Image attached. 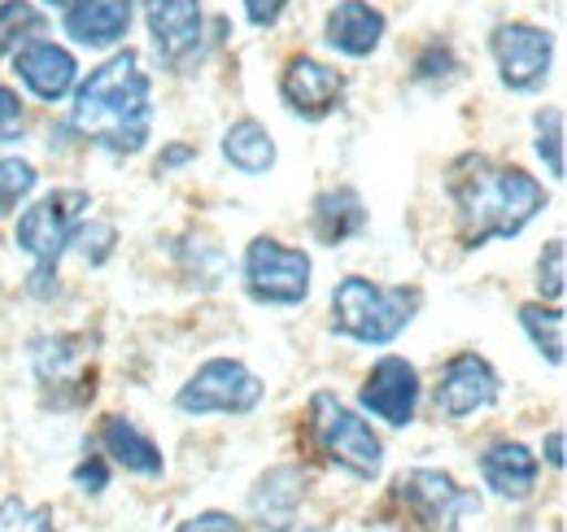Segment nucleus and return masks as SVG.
<instances>
[{"mask_svg": "<svg viewBox=\"0 0 567 532\" xmlns=\"http://www.w3.org/2000/svg\"><path fill=\"white\" fill-rule=\"evenodd\" d=\"M537 475H542V463H537V454L524 441H494L481 454V480L494 489L497 498H506V502L533 498Z\"/></svg>", "mask_w": 567, "mask_h": 532, "instance_id": "dca6fc26", "label": "nucleus"}, {"mask_svg": "<svg viewBox=\"0 0 567 532\" xmlns=\"http://www.w3.org/2000/svg\"><path fill=\"white\" fill-rule=\"evenodd\" d=\"M502 393V380H497V371L489 367V358H481V354H454L445 367H441V376H436V389H432V401H436V415H445V419H472L476 410H489Z\"/></svg>", "mask_w": 567, "mask_h": 532, "instance_id": "9b49d317", "label": "nucleus"}, {"mask_svg": "<svg viewBox=\"0 0 567 532\" xmlns=\"http://www.w3.org/2000/svg\"><path fill=\"white\" fill-rule=\"evenodd\" d=\"M0 532H58L53 515L44 507H27L22 498H4L0 502Z\"/></svg>", "mask_w": 567, "mask_h": 532, "instance_id": "c85d7f7f", "label": "nucleus"}, {"mask_svg": "<svg viewBox=\"0 0 567 532\" xmlns=\"http://www.w3.org/2000/svg\"><path fill=\"white\" fill-rule=\"evenodd\" d=\"M310 232H315L319 245L337 249V245H346V241L367 232V205H362L354 188H328L310 205Z\"/></svg>", "mask_w": 567, "mask_h": 532, "instance_id": "aec40b11", "label": "nucleus"}, {"mask_svg": "<svg viewBox=\"0 0 567 532\" xmlns=\"http://www.w3.org/2000/svg\"><path fill=\"white\" fill-rule=\"evenodd\" d=\"M71 480H74V489H79V493L101 498V493L110 489V467H105V459H96V454H92V459H83V463L74 467Z\"/></svg>", "mask_w": 567, "mask_h": 532, "instance_id": "2f4dec72", "label": "nucleus"}, {"mask_svg": "<svg viewBox=\"0 0 567 532\" xmlns=\"http://www.w3.org/2000/svg\"><path fill=\"white\" fill-rule=\"evenodd\" d=\"M271 532H319L315 524H280V529H271Z\"/></svg>", "mask_w": 567, "mask_h": 532, "instance_id": "e433bc0d", "label": "nucleus"}, {"mask_svg": "<svg viewBox=\"0 0 567 532\" xmlns=\"http://www.w3.org/2000/svg\"><path fill=\"white\" fill-rule=\"evenodd\" d=\"M44 31V13L31 0H0V58Z\"/></svg>", "mask_w": 567, "mask_h": 532, "instance_id": "b1692460", "label": "nucleus"}, {"mask_svg": "<svg viewBox=\"0 0 567 532\" xmlns=\"http://www.w3.org/2000/svg\"><path fill=\"white\" fill-rule=\"evenodd\" d=\"M83 144H96L105 153L132 157L148 144L153 132V79L141 70L132 49L114 53L105 66H96L74 88L71 123Z\"/></svg>", "mask_w": 567, "mask_h": 532, "instance_id": "f03ea898", "label": "nucleus"}, {"mask_svg": "<svg viewBox=\"0 0 567 532\" xmlns=\"http://www.w3.org/2000/svg\"><path fill=\"white\" fill-rule=\"evenodd\" d=\"M323 40L341 58H371L384 40V13L367 0H341L323 22Z\"/></svg>", "mask_w": 567, "mask_h": 532, "instance_id": "f3484780", "label": "nucleus"}, {"mask_svg": "<svg viewBox=\"0 0 567 532\" xmlns=\"http://www.w3.org/2000/svg\"><path fill=\"white\" fill-rule=\"evenodd\" d=\"M445 193L454 201L458 236L467 249L519 236L546 209V188L524 166L494 162L489 153L454 157L445 171Z\"/></svg>", "mask_w": 567, "mask_h": 532, "instance_id": "f257e3e1", "label": "nucleus"}, {"mask_svg": "<svg viewBox=\"0 0 567 532\" xmlns=\"http://www.w3.org/2000/svg\"><path fill=\"white\" fill-rule=\"evenodd\" d=\"M280 101L288 105L292 119L319 123L328 119L341 101H346V74L332 66H323L319 58H292L280 74Z\"/></svg>", "mask_w": 567, "mask_h": 532, "instance_id": "ddd939ff", "label": "nucleus"}, {"mask_svg": "<svg viewBox=\"0 0 567 532\" xmlns=\"http://www.w3.org/2000/svg\"><path fill=\"white\" fill-rule=\"evenodd\" d=\"M533 127H537V157L546 162V175L564 180V110H542Z\"/></svg>", "mask_w": 567, "mask_h": 532, "instance_id": "a878e982", "label": "nucleus"}, {"mask_svg": "<svg viewBox=\"0 0 567 532\" xmlns=\"http://www.w3.org/2000/svg\"><path fill=\"white\" fill-rule=\"evenodd\" d=\"M458 74V58L450 44H427L415 58V83H450Z\"/></svg>", "mask_w": 567, "mask_h": 532, "instance_id": "c756f323", "label": "nucleus"}, {"mask_svg": "<svg viewBox=\"0 0 567 532\" xmlns=\"http://www.w3.org/2000/svg\"><path fill=\"white\" fill-rule=\"evenodd\" d=\"M358 406H362L367 415L384 419L389 428L415 423V410H420V371H415V362H406V358H398V354L380 358V362L367 371L362 389H358Z\"/></svg>", "mask_w": 567, "mask_h": 532, "instance_id": "f8f14e48", "label": "nucleus"}, {"mask_svg": "<svg viewBox=\"0 0 567 532\" xmlns=\"http://www.w3.org/2000/svg\"><path fill=\"white\" fill-rule=\"evenodd\" d=\"M284 9H288V0H245V13L254 27H276Z\"/></svg>", "mask_w": 567, "mask_h": 532, "instance_id": "72a5a7b5", "label": "nucleus"}, {"mask_svg": "<svg viewBox=\"0 0 567 532\" xmlns=\"http://www.w3.org/2000/svg\"><path fill=\"white\" fill-rule=\"evenodd\" d=\"M179 532H245V529H240V520L227 515V511H202V515L184 520Z\"/></svg>", "mask_w": 567, "mask_h": 532, "instance_id": "473e14b6", "label": "nucleus"}, {"mask_svg": "<svg viewBox=\"0 0 567 532\" xmlns=\"http://www.w3.org/2000/svg\"><path fill=\"white\" fill-rule=\"evenodd\" d=\"M389 498L415 532H458L463 515H481V493L463 489L450 471H436V467L402 471Z\"/></svg>", "mask_w": 567, "mask_h": 532, "instance_id": "423d86ee", "label": "nucleus"}, {"mask_svg": "<svg viewBox=\"0 0 567 532\" xmlns=\"http://www.w3.org/2000/svg\"><path fill=\"white\" fill-rule=\"evenodd\" d=\"M114 241H118V232L105 223V218H92V223H79L71 236V245L87 258L92 266H101L110 254H114Z\"/></svg>", "mask_w": 567, "mask_h": 532, "instance_id": "cd10ccee", "label": "nucleus"}, {"mask_svg": "<svg viewBox=\"0 0 567 532\" xmlns=\"http://www.w3.org/2000/svg\"><path fill=\"white\" fill-rule=\"evenodd\" d=\"M13 70H18L22 88H27L31 96L49 101V105L66 101L74 92V83H79L74 58L62 44H53V40H27V44L18 49V58H13Z\"/></svg>", "mask_w": 567, "mask_h": 532, "instance_id": "2eb2a0df", "label": "nucleus"}, {"mask_svg": "<svg viewBox=\"0 0 567 532\" xmlns=\"http://www.w3.org/2000/svg\"><path fill=\"white\" fill-rule=\"evenodd\" d=\"M87 209H92V197L83 188H58V193L35 201L31 209H22L13 236H18V249L35 263L31 284H27L35 297L58 293V263L71 249L74 227L87 218Z\"/></svg>", "mask_w": 567, "mask_h": 532, "instance_id": "20e7f679", "label": "nucleus"}, {"mask_svg": "<svg viewBox=\"0 0 567 532\" xmlns=\"http://www.w3.org/2000/svg\"><path fill=\"white\" fill-rule=\"evenodd\" d=\"M262 393L267 385L240 358H210L188 376V385H179L175 406L197 419L202 415H249L258 410Z\"/></svg>", "mask_w": 567, "mask_h": 532, "instance_id": "1a4fd4ad", "label": "nucleus"}, {"mask_svg": "<svg viewBox=\"0 0 567 532\" xmlns=\"http://www.w3.org/2000/svg\"><path fill=\"white\" fill-rule=\"evenodd\" d=\"M542 450H546V459H550V467H559V471H564V432H559V428H555V432H550V437H546V446H542Z\"/></svg>", "mask_w": 567, "mask_h": 532, "instance_id": "c9c22d12", "label": "nucleus"}, {"mask_svg": "<svg viewBox=\"0 0 567 532\" xmlns=\"http://www.w3.org/2000/svg\"><path fill=\"white\" fill-rule=\"evenodd\" d=\"M44 4H53V9H71V4H79V0H44Z\"/></svg>", "mask_w": 567, "mask_h": 532, "instance_id": "4c0bfd02", "label": "nucleus"}, {"mask_svg": "<svg viewBox=\"0 0 567 532\" xmlns=\"http://www.w3.org/2000/svg\"><path fill=\"white\" fill-rule=\"evenodd\" d=\"M223 157H227V166L240 171V175H267L280 153H276V140H271V132H267L262 123L240 119V123H231V127L223 132Z\"/></svg>", "mask_w": 567, "mask_h": 532, "instance_id": "4be33fe9", "label": "nucleus"}, {"mask_svg": "<svg viewBox=\"0 0 567 532\" xmlns=\"http://www.w3.org/2000/svg\"><path fill=\"white\" fill-rule=\"evenodd\" d=\"M567 293V270H564V241H550L537 258V297L559 306Z\"/></svg>", "mask_w": 567, "mask_h": 532, "instance_id": "bb28decb", "label": "nucleus"}, {"mask_svg": "<svg viewBox=\"0 0 567 532\" xmlns=\"http://www.w3.org/2000/svg\"><path fill=\"white\" fill-rule=\"evenodd\" d=\"M96 340L87 332H49L31 340V371L49 406L79 410L96 393V371H92V349Z\"/></svg>", "mask_w": 567, "mask_h": 532, "instance_id": "0eeeda50", "label": "nucleus"}, {"mask_svg": "<svg viewBox=\"0 0 567 532\" xmlns=\"http://www.w3.org/2000/svg\"><path fill=\"white\" fill-rule=\"evenodd\" d=\"M245 293L258 306H301L310 297V254L276 236H254L245 249Z\"/></svg>", "mask_w": 567, "mask_h": 532, "instance_id": "6e6552de", "label": "nucleus"}, {"mask_svg": "<svg viewBox=\"0 0 567 532\" xmlns=\"http://www.w3.org/2000/svg\"><path fill=\"white\" fill-rule=\"evenodd\" d=\"M22 132H27V110H22L18 92L0 83V144H18Z\"/></svg>", "mask_w": 567, "mask_h": 532, "instance_id": "7c9ffc66", "label": "nucleus"}, {"mask_svg": "<svg viewBox=\"0 0 567 532\" xmlns=\"http://www.w3.org/2000/svg\"><path fill=\"white\" fill-rule=\"evenodd\" d=\"M564 310L559 306H546V301H528L519 306V328L528 332V340L537 345V354L550 362V367H564Z\"/></svg>", "mask_w": 567, "mask_h": 532, "instance_id": "5701e85b", "label": "nucleus"}, {"mask_svg": "<svg viewBox=\"0 0 567 532\" xmlns=\"http://www.w3.org/2000/svg\"><path fill=\"white\" fill-rule=\"evenodd\" d=\"M188 162H197V149L193 144H171V149H162L157 171H175V166H188Z\"/></svg>", "mask_w": 567, "mask_h": 532, "instance_id": "f704fd0d", "label": "nucleus"}, {"mask_svg": "<svg viewBox=\"0 0 567 532\" xmlns=\"http://www.w3.org/2000/svg\"><path fill=\"white\" fill-rule=\"evenodd\" d=\"M489 53H494L497 62L502 88H511V92H537L550 79V66H555L550 31L528 27V22H502V27H494Z\"/></svg>", "mask_w": 567, "mask_h": 532, "instance_id": "9d476101", "label": "nucleus"}, {"mask_svg": "<svg viewBox=\"0 0 567 532\" xmlns=\"http://www.w3.org/2000/svg\"><path fill=\"white\" fill-rule=\"evenodd\" d=\"M420 301H424V293L415 284L384 288L362 275H346L332 288V332L354 340V345L384 349L411 328V319L420 315Z\"/></svg>", "mask_w": 567, "mask_h": 532, "instance_id": "7ed1b4c3", "label": "nucleus"}, {"mask_svg": "<svg viewBox=\"0 0 567 532\" xmlns=\"http://www.w3.org/2000/svg\"><path fill=\"white\" fill-rule=\"evenodd\" d=\"M35 184H40V175H35L31 162H22V157H0V218H9L22 201L31 197Z\"/></svg>", "mask_w": 567, "mask_h": 532, "instance_id": "393cba45", "label": "nucleus"}, {"mask_svg": "<svg viewBox=\"0 0 567 532\" xmlns=\"http://www.w3.org/2000/svg\"><path fill=\"white\" fill-rule=\"evenodd\" d=\"M153 53L166 66H184L202 44V0H144Z\"/></svg>", "mask_w": 567, "mask_h": 532, "instance_id": "4468645a", "label": "nucleus"}, {"mask_svg": "<svg viewBox=\"0 0 567 532\" xmlns=\"http://www.w3.org/2000/svg\"><path fill=\"white\" fill-rule=\"evenodd\" d=\"M306 428H310V441L315 450L328 459L332 467H341L346 475H354L362 484H371L380 471H384V446L380 437L371 432V423L350 410L346 401L328 389H319L310 398V410H306Z\"/></svg>", "mask_w": 567, "mask_h": 532, "instance_id": "39448f33", "label": "nucleus"}, {"mask_svg": "<svg viewBox=\"0 0 567 532\" xmlns=\"http://www.w3.org/2000/svg\"><path fill=\"white\" fill-rule=\"evenodd\" d=\"M132 31V0H79L66 9V35L83 49H110Z\"/></svg>", "mask_w": 567, "mask_h": 532, "instance_id": "6ab92c4d", "label": "nucleus"}, {"mask_svg": "<svg viewBox=\"0 0 567 532\" xmlns=\"http://www.w3.org/2000/svg\"><path fill=\"white\" fill-rule=\"evenodd\" d=\"M301 498H306V471L297 463H284V467H271L254 484L249 511H254V520H262V529H280V524L292 520V511L301 507Z\"/></svg>", "mask_w": 567, "mask_h": 532, "instance_id": "412c9836", "label": "nucleus"}, {"mask_svg": "<svg viewBox=\"0 0 567 532\" xmlns=\"http://www.w3.org/2000/svg\"><path fill=\"white\" fill-rule=\"evenodd\" d=\"M101 450L127 475H141V480H162L166 475V459H162L157 441L144 432L141 423H132L127 415H110L101 423Z\"/></svg>", "mask_w": 567, "mask_h": 532, "instance_id": "a211bd4d", "label": "nucleus"}]
</instances>
